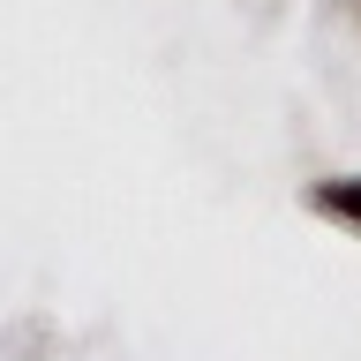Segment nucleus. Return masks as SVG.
<instances>
[{
    "label": "nucleus",
    "instance_id": "f257e3e1",
    "mask_svg": "<svg viewBox=\"0 0 361 361\" xmlns=\"http://www.w3.org/2000/svg\"><path fill=\"white\" fill-rule=\"evenodd\" d=\"M309 203H316V219L346 226V233L361 241V173H331V180H316V188H309Z\"/></svg>",
    "mask_w": 361,
    "mask_h": 361
}]
</instances>
